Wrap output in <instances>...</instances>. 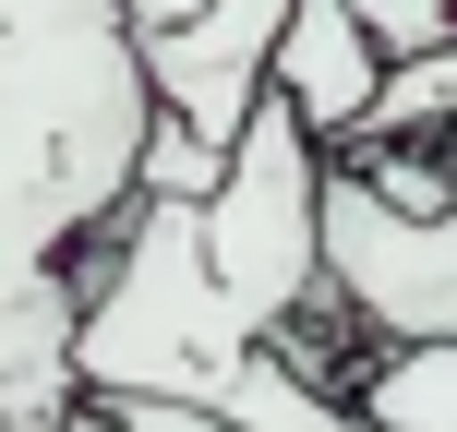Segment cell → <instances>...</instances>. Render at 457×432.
I'll list each match as a JSON object with an SVG mask.
<instances>
[{
  "label": "cell",
  "instance_id": "cell-1",
  "mask_svg": "<svg viewBox=\"0 0 457 432\" xmlns=\"http://www.w3.org/2000/svg\"><path fill=\"white\" fill-rule=\"evenodd\" d=\"M145 72L109 0H0V432L72 409V265L133 205Z\"/></svg>",
  "mask_w": 457,
  "mask_h": 432
},
{
  "label": "cell",
  "instance_id": "cell-2",
  "mask_svg": "<svg viewBox=\"0 0 457 432\" xmlns=\"http://www.w3.org/2000/svg\"><path fill=\"white\" fill-rule=\"evenodd\" d=\"M96 265H72V396H157V409H217L253 324L193 252V205H120L96 228Z\"/></svg>",
  "mask_w": 457,
  "mask_h": 432
},
{
  "label": "cell",
  "instance_id": "cell-3",
  "mask_svg": "<svg viewBox=\"0 0 457 432\" xmlns=\"http://www.w3.org/2000/svg\"><path fill=\"white\" fill-rule=\"evenodd\" d=\"M313 181H325L313 133L277 96H253L228 157H217V192L193 205V252H205V276L228 289V313L253 324V348L313 313Z\"/></svg>",
  "mask_w": 457,
  "mask_h": 432
},
{
  "label": "cell",
  "instance_id": "cell-4",
  "mask_svg": "<svg viewBox=\"0 0 457 432\" xmlns=\"http://www.w3.org/2000/svg\"><path fill=\"white\" fill-rule=\"evenodd\" d=\"M277 12L289 0H205L193 24H169V37H133V72H145V109L181 120L193 144L241 133V109L265 96V48H277Z\"/></svg>",
  "mask_w": 457,
  "mask_h": 432
},
{
  "label": "cell",
  "instance_id": "cell-5",
  "mask_svg": "<svg viewBox=\"0 0 457 432\" xmlns=\"http://www.w3.org/2000/svg\"><path fill=\"white\" fill-rule=\"evenodd\" d=\"M373 85H386V48L361 37V24L337 12V0H289L277 12V48H265V96L313 133V157H337L349 133H361Z\"/></svg>",
  "mask_w": 457,
  "mask_h": 432
},
{
  "label": "cell",
  "instance_id": "cell-6",
  "mask_svg": "<svg viewBox=\"0 0 457 432\" xmlns=\"http://www.w3.org/2000/svg\"><path fill=\"white\" fill-rule=\"evenodd\" d=\"M337 396H349V420H361V432H457V337L373 348Z\"/></svg>",
  "mask_w": 457,
  "mask_h": 432
},
{
  "label": "cell",
  "instance_id": "cell-7",
  "mask_svg": "<svg viewBox=\"0 0 457 432\" xmlns=\"http://www.w3.org/2000/svg\"><path fill=\"white\" fill-rule=\"evenodd\" d=\"M217 420H228V432H361V420H349V396L301 385V372L277 361V348H241V372H228Z\"/></svg>",
  "mask_w": 457,
  "mask_h": 432
},
{
  "label": "cell",
  "instance_id": "cell-8",
  "mask_svg": "<svg viewBox=\"0 0 457 432\" xmlns=\"http://www.w3.org/2000/svg\"><path fill=\"white\" fill-rule=\"evenodd\" d=\"M337 12L361 24V37L386 48V61H421L434 37H457V0H337Z\"/></svg>",
  "mask_w": 457,
  "mask_h": 432
},
{
  "label": "cell",
  "instance_id": "cell-9",
  "mask_svg": "<svg viewBox=\"0 0 457 432\" xmlns=\"http://www.w3.org/2000/svg\"><path fill=\"white\" fill-rule=\"evenodd\" d=\"M445 157H457V133H445Z\"/></svg>",
  "mask_w": 457,
  "mask_h": 432
}]
</instances>
